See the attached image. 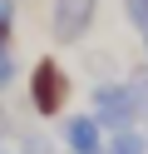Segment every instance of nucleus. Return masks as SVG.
Wrapping results in <instances>:
<instances>
[{"label": "nucleus", "instance_id": "1", "mask_svg": "<svg viewBox=\"0 0 148 154\" xmlns=\"http://www.w3.org/2000/svg\"><path fill=\"white\" fill-rule=\"evenodd\" d=\"M89 104H94V119L104 129H133L138 114L148 109V90H138V85H99L89 94Z\"/></svg>", "mask_w": 148, "mask_h": 154}, {"label": "nucleus", "instance_id": "2", "mask_svg": "<svg viewBox=\"0 0 148 154\" xmlns=\"http://www.w3.org/2000/svg\"><path fill=\"white\" fill-rule=\"evenodd\" d=\"M64 100H69V75H64V65L59 60H35V70H30V109L35 114H59L64 109Z\"/></svg>", "mask_w": 148, "mask_h": 154}, {"label": "nucleus", "instance_id": "3", "mask_svg": "<svg viewBox=\"0 0 148 154\" xmlns=\"http://www.w3.org/2000/svg\"><path fill=\"white\" fill-rule=\"evenodd\" d=\"M94 10H99V0H54V15H49L54 40H59V45L84 40V30L94 25Z\"/></svg>", "mask_w": 148, "mask_h": 154}, {"label": "nucleus", "instance_id": "4", "mask_svg": "<svg viewBox=\"0 0 148 154\" xmlns=\"http://www.w3.org/2000/svg\"><path fill=\"white\" fill-rule=\"evenodd\" d=\"M64 144H69V154H104V124L94 114H74L64 124Z\"/></svg>", "mask_w": 148, "mask_h": 154}, {"label": "nucleus", "instance_id": "5", "mask_svg": "<svg viewBox=\"0 0 148 154\" xmlns=\"http://www.w3.org/2000/svg\"><path fill=\"white\" fill-rule=\"evenodd\" d=\"M104 154H148V134L138 129H114L104 139Z\"/></svg>", "mask_w": 148, "mask_h": 154}, {"label": "nucleus", "instance_id": "6", "mask_svg": "<svg viewBox=\"0 0 148 154\" xmlns=\"http://www.w3.org/2000/svg\"><path fill=\"white\" fill-rule=\"evenodd\" d=\"M10 35H15V0H0V50H10Z\"/></svg>", "mask_w": 148, "mask_h": 154}, {"label": "nucleus", "instance_id": "7", "mask_svg": "<svg viewBox=\"0 0 148 154\" xmlns=\"http://www.w3.org/2000/svg\"><path fill=\"white\" fill-rule=\"evenodd\" d=\"M15 75H20V65H15V50H0V94L15 85Z\"/></svg>", "mask_w": 148, "mask_h": 154}, {"label": "nucleus", "instance_id": "8", "mask_svg": "<svg viewBox=\"0 0 148 154\" xmlns=\"http://www.w3.org/2000/svg\"><path fill=\"white\" fill-rule=\"evenodd\" d=\"M123 15H128V20H133L138 30L148 35V0H123Z\"/></svg>", "mask_w": 148, "mask_h": 154}, {"label": "nucleus", "instance_id": "9", "mask_svg": "<svg viewBox=\"0 0 148 154\" xmlns=\"http://www.w3.org/2000/svg\"><path fill=\"white\" fill-rule=\"evenodd\" d=\"M5 134H15V119H10V109L0 104V139H5Z\"/></svg>", "mask_w": 148, "mask_h": 154}, {"label": "nucleus", "instance_id": "10", "mask_svg": "<svg viewBox=\"0 0 148 154\" xmlns=\"http://www.w3.org/2000/svg\"><path fill=\"white\" fill-rule=\"evenodd\" d=\"M143 45H148V35H143Z\"/></svg>", "mask_w": 148, "mask_h": 154}]
</instances>
